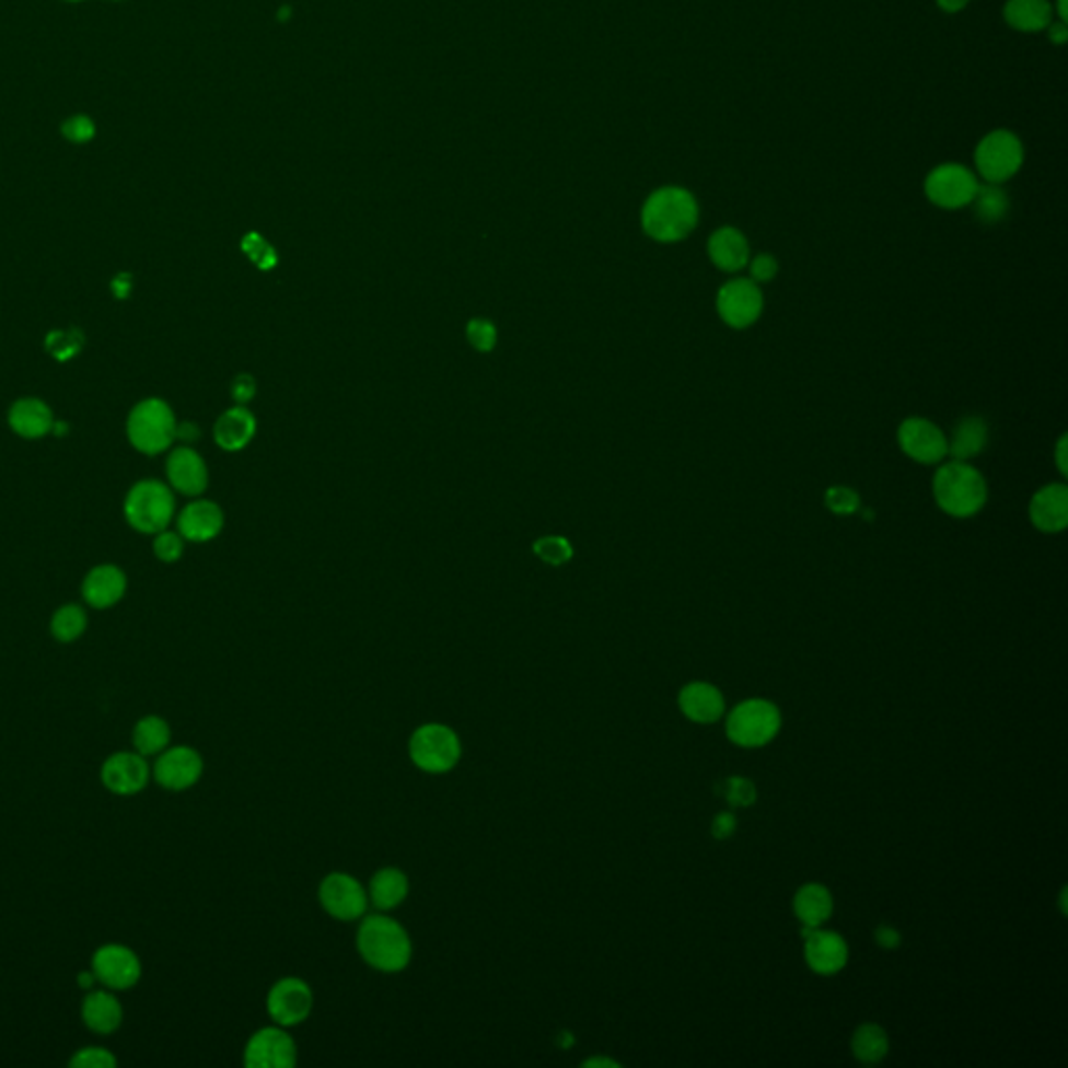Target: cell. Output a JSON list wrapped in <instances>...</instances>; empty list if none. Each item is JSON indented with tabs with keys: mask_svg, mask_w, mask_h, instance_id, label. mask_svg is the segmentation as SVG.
<instances>
[{
	"mask_svg": "<svg viewBox=\"0 0 1068 1068\" xmlns=\"http://www.w3.org/2000/svg\"><path fill=\"white\" fill-rule=\"evenodd\" d=\"M69 2H80V0H69Z\"/></svg>",
	"mask_w": 1068,
	"mask_h": 1068,
	"instance_id": "57",
	"label": "cell"
},
{
	"mask_svg": "<svg viewBox=\"0 0 1068 1068\" xmlns=\"http://www.w3.org/2000/svg\"><path fill=\"white\" fill-rule=\"evenodd\" d=\"M130 741L138 754L156 757L172 743V724L159 713H147L136 720Z\"/></svg>",
	"mask_w": 1068,
	"mask_h": 1068,
	"instance_id": "30",
	"label": "cell"
},
{
	"mask_svg": "<svg viewBox=\"0 0 1068 1068\" xmlns=\"http://www.w3.org/2000/svg\"><path fill=\"white\" fill-rule=\"evenodd\" d=\"M90 968L98 985L112 991H128L142 980V960L138 952L119 941L98 945L90 956Z\"/></svg>",
	"mask_w": 1068,
	"mask_h": 1068,
	"instance_id": "8",
	"label": "cell"
},
{
	"mask_svg": "<svg viewBox=\"0 0 1068 1068\" xmlns=\"http://www.w3.org/2000/svg\"><path fill=\"white\" fill-rule=\"evenodd\" d=\"M248 1068H292L297 1065V1044L280 1026H266L251 1035L245 1047Z\"/></svg>",
	"mask_w": 1068,
	"mask_h": 1068,
	"instance_id": "17",
	"label": "cell"
},
{
	"mask_svg": "<svg viewBox=\"0 0 1068 1068\" xmlns=\"http://www.w3.org/2000/svg\"><path fill=\"white\" fill-rule=\"evenodd\" d=\"M977 188L979 182L975 174L957 163L934 167L925 182L927 197L941 209H960L971 205L977 195Z\"/></svg>",
	"mask_w": 1068,
	"mask_h": 1068,
	"instance_id": "13",
	"label": "cell"
},
{
	"mask_svg": "<svg viewBox=\"0 0 1068 1068\" xmlns=\"http://www.w3.org/2000/svg\"><path fill=\"white\" fill-rule=\"evenodd\" d=\"M176 428L178 422L174 409L156 397L134 405L126 423L128 441L144 455H159L167 451L176 441Z\"/></svg>",
	"mask_w": 1068,
	"mask_h": 1068,
	"instance_id": "4",
	"label": "cell"
},
{
	"mask_svg": "<svg viewBox=\"0 0 1068 1068\" xmlns=\"http://www.w3.org/2000/svg\"><path fill=\"white\" fill-rule=\"evenodd\" d=\"M67 1065L71 1068H115L119 1060L109 1047L86 1046L76 1049Z\"/></svg>",
	"mask_w": 1068,
	"mask_h": 1068,
	"instance_id": "38",
	"label": "cell"
},
{
	"mask_svg": "<svg viewBox=\"0 0 1068 1068\" xmlns=\"http://www.w3.org/2000/svg\"><path fill=\"white\" fill-rule=\"evenodd\" d=\"M780 729L779 708L766 699H747L727 720L729 739L741 747H759L773 741Z\"/></svg>",
	"mask_w": 1068,
	"mask_h": 1068,
	"instance_id": "7",
	"label": "cell"
},
{
	"mask_svg": "<svg viewBox=\"0 0 1068 1068\" xmlns=\"http://www.w3.org/2000/svg\"><path fill=\"white\" fill-rule=\"evenodd\" d=\"M874 939L881 948L885 950H895L899 943H902V934L897 933L893 927L890 925H881L877 931H874Z\"/></svg>",
	"mask_w": 1068,
	"mask_h": 1068,
	"instance_id": "48",
	"label": "cell"
},
{
	"mask_svg": "<svg viewBox=\"0 0 1068 1068\" xmlns=\"http://www.w3.org/2000/svg\"><path fill=\"white\" fill-rule=\"evenodd\" d=\"M975 163L985 182L1001 184L1021 170L1023 144L1008 130L987 134L975 151Z\"/></svg>",
	"mask_w": 1068,
	"mask_h": 1068,
	"instance_id": "9",
	"label": "cell"
},
{
	"mask_svg": "<svg viewBox=\"0 0 1068 1068\" xmlns=\"http://www.w3.org/2000/svg\"><path fill=\"white\" fill-rule=\"evenodd\" d=\"M975 207V216L983 223H998L1010 211V199L998 184H985L977 188V195L971 202Z\"/></svg>",
	"mask_w": 1068,
	"mask_h": 1068,
	"instance_id": "35",
	"label": "cell"
},
{
	"mask_svg": "<svg viewBox=\"0 0 1068 1068\" xmlns=\"http://www.w3.org/2000/svg\"><path fill=\"white\" fill-rule=\"evenodd\" d=\"M407 893H409V881L405 872L399 868L388 867L382 868L372 877L368 899L374 904V908H379L380 913H388L399 908Z\"/></svg>",
	"mask_w": 1068,
	"mask_h": 1068,
	"instance_id": "29",
	"label": "cell"
},
{
	"mask_svg": "<svg viewBox=\"0 0 1068 1068\" xmlns=\"http://www.w3.org/2000/svg\"><path fill=\"white\" fill-rule=\"evenodd\" d=\"M747 267H750V280H754L756 285L773 282L779 274V262L768 253H762V255H756L754 259H750Z\"/></svg>",
	"mask_w": 1068,
	"mask_h": 1068,
	"instance_id": "44",
	"label": "cell"
},
{
	"mask_svg": "<svg viewBox=\"0 0 1068 1068\" xmlns=\"http://www.w3.org/2000/svg\"><path fill=\"white\" fill-rule=\"evenodd\" d=\"M716 310L727 326L745 330L759 320L764 310V294L754 280L733 278L718 290Z\"/></svg>",
	"mask_w": 1068,
	"mask_h": 1068,
	"instance_id": "11",
	"label": "cell"
},
{
	"mask_svg": "<svg viewBox=\"0 0 1068 1068\" xmlns=\"http://www.w3.org/2000/svg\"><path fill=\"white\" fill-rule=\"evenodd\" d=\"M793 910L803 927H821L833 914V895L824 885L808 883L796 893Z\"/></svg>",
	"mask_w": 1068,
	"mask_h": 1068,
	"instance_id": "31",
	"label": "cell"
},
{
	"mask_svg": "<svg viewBox=\"0 0 1068 1068\" xmlns=\"http://www.w3.org/2000/svg\"><path fill=\"white\" fill-rule=\"evenodd\" d=\"M320 904L336 920H357L368 910V891L351 874L333 872L328 874L320 891Z\"/></svg>",
	"mask_w": 1068,
	"mask_h": 1068,
	"instance_id": "15",
	"label": "cell"
},
{
	"mask_svg": "<svg viewBox=\"0 0 1068 1068\" xmlns=\"http://www.w3.org/2000/svg\"><path fill=\"white\" fill-rule=\"evenodd\" d=\"M153 552H155L159 561L174 564V561H178L179 557L184 556V536L165 529V531L155 534Z\"/></svg>",
	"mask_w": 1068,
	"mask_h": 1068,
	"instance_id": "40",
	"label": "cell"
},
{
	"mask_svg": "<svg viewBox=\"0 0 1068 1068\" xmlns=\"http://www.w3.org/2000/svg\"><path fill=\"white\" fill-rule=\"evenodd\" d=\"M1031 524L1042 533L1054 534L1065 531L1068 524L1067 485L1052 483L1037 490L1029 503Z\"/></svg>",
	"mask_w": 1068,
	"mask_h": 1068,
	"instance_id": "20",
	"label": "cell"
},
{
	"mask_svg": "<svg viewBox=\"0 0 1068 1068\" xmlns=\"http://www.w3.org/2000/svg\"><path fill=\"white\" fill-rule=\"evenodd\" d=\"M1047 32H1049V40L1052 43H1058V45H1063L1068 38V30L1065 22L1049 23L1047 25Z\"/></svg>",
	"mask_w": 1068,
	"mask_h": 1068,
	"instance_id": "52",
	"label": "cell"
},
{
	"mask_svg": "<svg viewBox=\"0 0 1068 1068\" xmlns=\"http://www.w3.org/2000/svg\"><path fill=\"white\" fill-rule=\"evenodd\" d=\"M124 513L134 531L156 534L165 531L176 515V497L170 485L147 478L136 483L124 503Z\"/></svg>",
	"mask_w": 1068,
	"mask_h": 1068,
	"instance_id": "5",
	"label": "cell"
},
{
	"mask_svg": "<svg viewBox=\"0 0 1068 1068\" xmlns=\"http://www.w3.org/2000/svg\"><path fill=\"white\" fill-rule=\"evenodd\" d=\"M76 985L82 991H90V989H94L98 985V980H96V975L92 973V968H82V971L76 973Z\"/></svg>",
	"mask_w": 1068,
	"mask_h": 1068,
	"instance_id": "50",
	"label": "cell"
},
{
	"mask_svg": "<svg viewBox=\"0 0 1068 1068\" xmlns=\"http://www.w3.org/2000/svg\"><path fill=\"white\" fill-rule=\"evenodd\" d=\"M716 791L734 808H745L756 803V785L745 777H729L718 782Z\"/></svg>",
	"mask_w": 1068,
	"mask_h": 1068,
	"instance_id": "36",
	"label": "cell"
},
{
	"mask_svg": "<svg viewBox=\"0 0 1068 1068\" xmlns=\"http://www.w3.org/2000/svg\"><path fill=\"white\" fill-rule=\"evenodd\" d=\"M899 449L918 464L934 466L948 457V437L927 418H908L897 428Z\"/></svg>",
	"mask_w": 1068,
	"mask_h": 1068,
	"instance_id": "14",
	"label": "cell"
},
{
	"mask_svg": "<svg viewBox=\"0 0 1068 1068\" xmlns=\"http://www.w3.org/2000/svg\"><path fill=\"white\" fill-rule=\"evenodd\" d=\"M971 0H937V4L948 11V13H956L960 9H964Z\"/></svg>",
	"mask_w": 1068,
	"mask_h": 1068,
	"instance_id": "53",
	"label": "cell"
},
{
	"mask_svg": "<svg viewBox=\"0 0 1068 1068\" xmlns=\"http://www.w3.org/2000/svg\"><path fill=\"white\" fill-rule=\"evenodd\" d=\"M113 289H115V294L126 297V294H128V290H130V278H126V276H117V278H115V282H113Z\"/></svg>",
	"mask_w": 1068,
	"mask_h": 1068,
	"instance_id": "54",
	"label": "cell"
},
{
	"mask_svg": "<svg viewBox=\"0 0 1068 1068\" xmlns=\"http://www.w3.org/2000/svg\"><path fill=\"white\" fill-rule=\"evenodd\" d=\"M1058 15L1060 22H1067V0H1058Z\"/></svg>",
	"mask_w": 1068,
	"mask_h": 1068,
	"instance_id": "56",
	"label": "cell"
},
{
	"mask_svg": "<svg viewBox=\"0 0 1068 1068\" xmlns=\"http://www.w3.org/2000/svg\"><path fill=\"white\" fill-rule=\"evenodd\" d=\"M708 255L718 269L733 274L750 264V245L747 239L736 228L724 225L718 228L710 236Z\"/></svg>",
	"mask_w": 1068,
	"mask_h": 1068,
	"instance_id": "24",
	"label": "cell"
},
{
	"mask_svg": "<svg viewBox=\"0 0 1068 1068\" xmlns=\"http://www.w3.org/2000/svg\"><path fill=\"white\" fill-rule=\"evenodd\" d=\"M851 1052L864 1065L881 1063L890 1052V1040L885 1029L872 1023L858 1026L851 1037Z\"/></svg>",
	"mask_w": 1068,
	"mask_h": 1068,
	"instance_id": "34",
	"label": "cell"
},
{
	"mask_svg": "<svg viewBox=\"0 0 1068 1068\" xmlns=\"http://www.w3.org/2000/svg\"><path fill=\"white\" fill-rule=\"evenodd\" d=\"M267 1014L280 1026L301 1024L313 1008V994L305 980L297 977L280 979L267 994Z\"/></svg>",
	"mask_w": 1068,
	"mask_h": 1068,
	"instance_id": "16",
	"label": "cell"
},
{
	"mask_svg": "<svg viewBox=\"0 0 1068 1068\" xmlns=\"http://www.w3.org/2000/svg\"><path fill=\"white\" fill-rule=\"evenodd\" d=\"M409 757L428 775H445L462 757V741L446 724H422L409 739Z\"/></svg>",
	"mask_w": 1068,
	"mask_h": 1068,
	"instance_id": "6",
	"label": "cell"
},
{
	"mask_svg": "<svg viewBox=\"0 0 1068 1068\" xmlns=\"http://www.w3.org/2000/svg\"><path fill=\"white\" fill-rule=\"evenodd\" d=\"M989 441V428L979 416H966L954 426L948 439V455L956 462H968L977 457Z\"/></svg>",
	"mask_w": 1068,
	"mask_h": 1068,
	"instance_id": "28",
	"label": "cell"
},
{
	"mask_svg": "<svg viewBox=\"0 0 1068 1068\" xmlns=\"http://www.w3.org/2000/svg\"><path fill=\"white\" fill-rule=\"evenodd\" d=\"M824 503L831 512L837 513V515H849V513L858 512L860 495L854 489H847V487H833V489L826 490Z\"/></svg>",
	"mask_w": 1068,
	"mask_h": 1068,
	"instance_id": "41",
	"label": "cell"
},
{
	"mask_svg": "<svg viewBox=\"0 0 1068 1068\" xmlns=\"http://www.w3.org/2000/svg\"><path fill=\"white\" fill-rule=\"evenodd\" d=\"M933 497L941 512L957 520L973 518L987 503V483L977 467L952 460L937 469Z\"/></svg>",
	"mask_w": 1068,
	"mask_h": 1068,
	"instance_id": "3",
	"label": "cell"
},
{
	"mask_svg": "<svg viewBox=\"0 0 1068 1068\" xmlns=\"http://www.w3.org/2000/svg\"><path fill=\"white\" fill-rule=\"evenodd\" d=\"M98 779L103 789L109 791L115 798H134L149 787V782L153 779V770L147 757L138 754L136 750L134 752L119 750L103 759Z\"/></svg>",
	"mask_w": 1068,
	"mask_h": 1068,
	"instance_id": "10",
	"label": "cell"
},
{
	"mask_svg": "<svg viewBox=\"0 0 1068 1068\" xmlns=\"http://www.w3.org/2000/svg\"><path fill=\"white\" fill-rule=\"evenodd\" d=\"M128 591V579L121 568L103 564L92 568L82 582V597L94 610H109L124 600Z\"/></svg>",
	"mask_w": 1068,
	"mask_h": 1068,
	"instance_id": "22",
	"label": "cell"
},
{
	"mask_svg": "<svg viewBox=\"0 0 1068 1068\" xmlns=\"http://www.w3.org/2000/svg\"><path fill=\"white\" fill-rule=\"evenodd\" d=\"M467 340L469 345L476 349V351H483V353H489L495 349L497 345V328L492 326V322L489 320H483V317H476L467 324Z\"/></svg>",
	"mask_w": 1068,
	"mask_h": 1068,
	"instance_id": "39",
	"label": "cell"
},
{
	"mask_svg": "<svg viewBox=\"0 0 1068 1068\" xmlns=\"http://www.w3.org/2000/svg\"><path fill=\"white\" fill-rule=\"evenodd\" d=\"M153 779L165 791L182 793L193 789L205 773L202 756L190 745H174L163 750L153 764Z\"/></svg>",
	"mask_w": 1068,
	"mask_h": 1068,
	"instance_id": "12",
	"label": "cell"
},
{
	"mask_svg": "<svg viewBox=\"0 0 1068 1068\" xmlns=\"http://www.w3.org/2000/svg\"><path fill=\"white\" fill-rule=\"evenodd\" d=\"M357 950L380 973H400L411 960V939L395 918L372 914L359 925Z\"/></svg>",
	"mask_w": 1068,
	"mask_h": 1068,
	"instance_id": "2",
	"label": "cell"
},
{
	"mask_svg": "<svg viewBox=\"0 0 1068 1068\" xmlns=\"http://www.w3.org/2000/svg\"><path fill=\"white\" fill-rule=\"evenodd\" d=\"M1003 18L1019 32H1040L1052 23V7L1047 0H1008Z\"/></svg>",
	"mask_w": 1068,
	"mask_h": 1068,
	"instance_id": "32",
	"label": "cell"
},
{
	"mask_svg": "<svg viewBox=\"0 0 1068 1068\" xmlns=\"http://www.w3.org/2000/svg\"><path fill=\"white\" fill-rule=\"evenodd\" d=\"M86 628H89V614L78 603L61 605L50 618V635L57 643H63V646L76 643L78 639H82Z\"/></svg>",
	"mask_w": 1068,
	"mask_h": 1068,
	"instance_id": "33",
	"label": "cell"
},
{
	"mask_svg": "<svg viewBox=\"0 0 1068 1068\" xmlns=\"http://www.w3.org/2000/svg\"><path fill=\"white\" fill-rule=\"evenodd\" d=\"M243 246H245L248 257H251V259H253L257 266L262 267V269H271V267L276 266V262H278V259H276V253L271 251V246L267 245L264 239H259V236L251 234L248 239H245Z\"/></svg>",
	"mask_w": 1068,
	"mask_h": 1068,
	"instance_id": "45",
	"label": "cell"
},
{
	"mask_svg": "<svg viewBox=\"0 0 1068 1068\" xmlns=\"http://www.w3.org/2000/svg\"><path fill=\"white\" fill-rule=\"evenodd\" d=\"M222 508L213 501L199 499L188 503L178 515V533L184 541L190 543H207L222 533Z\"/></svg>",
	"mask_w": 1068,
	"mask_h": 1068,
	"instance_id": "23",
	"label": "cell"
},
{
	"mask_svg": "<svg viewBox=\"0 0 1068 1068\" xmlns=\"http://www.w3.org/2000/svg\"><path fill=\"white\" fill-rule=\"evenodd\" d=\"M255 430H257L255 416L246 407L239 405L223 411L213 428V437L223 451H241L253 441Z\"/></svg>",
	"mask_w": 1068,
	"mask_h": 1068,
	"instance_id": "27",
	"label": "cell"
},
{
	"mask_svg": "<svg viewBox=\"0 0 1068 1068\" xmlns=\"http://www.w3.org/2000/svg\"><path fill=\"white\" fill-rule=\"evenodd\" d=\"M255 391H257V384H255L253 376H248V374H241V376H236V380L232 382V397H234L236 403H241V405H245V403L253 399L255 397Z\"/></svg>",
	"mask_w": 1068,
	"mask_h": 1068,
	"instance_id": "46",
	"label": "cell"
},
{
	"mask_svg": "<svg viewBox=\"0 0 1068 1068\" xmlns=\"http://www.w3.org/2000/svg\"><path fill=\"white\" fill-rule=\"evenodd\" d=\"M82 338L78 333H53L46 338V347L59 361H66L82 349Z\"/></svg>",
	"mask_w": 1068,
	"mask_h": 1068,
	"instance_id": "42",
	"label": "cell"
},
{
	"mask_svg": "<svg viewBox=\"0 0 1068 1068\" xmlns=\"http://www.w3.org/2000/svg\"><path fill=\"white\" fill-rule=\"evenodd\" d=\"M199 434L200 430L197 423H178V428H176V439L184 441V443H193V441H197V439H199Z\"/></svg>",
	"mask_w": 1068,
	"mask_h": 1068,
	"instance_id": "49",
	"label": "cell"
},
{
	"mask_svg": "<svg viewBox=\"0 0 1068 1068\" xmlns=\"http://www.w3.org/2000/svg\"><path fill=\"white\" fill-rule=\"evenodd\" d=\"M736 831V819L731 812H722L713 819L712 835L716 839H729Z\"/></svg>",
	"mask_w": 1068,
	"mask_h": 1068,
	"instance_id": "47",
	"label": "cell"
},
{
	"mask_svg": "<svg viewBox=\"0 0 1068 1068\" xmlns=\"http://www.w3.org/2000/svg\"><path fill=\"white\" fill-rule=\"evenodd\" d=\"M1054 457H1056V466H1058V472L1063 476H1067V437H1060L1058 445H1056V451H1054Z\"/></svg>",
	"mask_w": 1068,
	"mask_h": 1068,
	"instance_id": "51",
	"label": "cell"
},
{
	"mask_svg": "<svg viewBox=\"0 0 1068 1068\" xmlns=\"http://www.w3.org/2000/svg\"><path fill=\"white\" fill-rule=\"evenodd\" d=\"M584 1067H618V1063L607 1060V1058H591L584 1063Z\"/></svg>",
	"mask_w": 1068,
	"mask_h": 1068,
	"instance_id": "55",
	"label": "cell"
},
{
	"mask_svg": "<svg viewBox=\"0 0 1068 1068\" xmlns=\"http://www.w3.org/2000/svg\"><path fill=\"white\" fill-rule=\"evenodd\" d=\"M82 1023L96 1035H113L124 1024V1006L112 989H90L80 1008Z\"/></svg>",
	"mask_w": 1068,
	"mask_h": 1068,
	"instance_id": "21",
	"label": "cell"
},
{
	"mask_svg": "<svg viewBox=\"0 0 1068 1068\" xmlns=\"http://www.w3.org/2000/svg\"><path fill=\"white\" fill-rule=\"evenodd\" d=\"M683 713L699 724H712L724 712V697L710 683H690L678 695Z\"/></svg>",
	"mask_w": 1068,
	"mask_h": 1068,
	"instance_id": "26",
	"label": "cell"
},
{
	"mask_svg": "<svg viewBox=\"0 0 1068 1068\" xmlns=\"http://www.w3.org/2000/svg\"><path fill=\"white\" fill-rule=\"evenodd\" d=\"M53 411L45 400L25 397L9 409V426L22 439H43L53 432Z\"/></svg>",
	"mask_w": 1068,
	"mask_h": 1068,
	"instance_id": "25",
	"label": "cell"
},
{
	"mask_svg": "<svg viewBox=\"0 0 1068 1068\" xmlns=\"http://www.w3.org/2000/svg\"><path fill=\"white\" fill-rule=\"evenodd\" d=\"M167 483L172 490L186 497H199L209 485V472L199 453L193 446L174 449L165 464Z\"/></svg>",
	"mask_w": 1068,
	"mask_h": 1068,
	"instance_id": "18",
	"label": "cell"
},
{
	"mask_svg": "<svg viewBox=\"0 0 1068 1068\" xmlns=\"http://www.w3.org/2000/svg\"><path fill=\"white\" fill-rule=\"evenodd\" d=\"M801 937L805 939V960L810 968L819 975H835L847 962V943L844 937L821 927H803Z\"/></svg>",
	"mask_w": 1068,
	"mask_h": 1068,
	"instance_id": "19",
	"label": "cell"
},
{
	"mask_svg": "<svg viewBox=\"0 0 1068 1068\" xmlns=\"http://www.w3.org/2000/svg\"><path fill=\"white\" fill-rule=\"evenodd\" d=\"M61 134L66 136L69 142L84 144V142H90L96 136V126H94V121L90 119L89 115H73V117H69V119L63 121Z\"/></svg>",
	"mask_w": 1068,
	"mask_h": 1068,
	"instance_id": "43",
	"label": "cell"
},
{
	"mask_svg": "<svg viewBox=\"0 0 1068 1068\" xmlns=\"http://www.w3.org/2000/svg\"><path fill=\"white\" fill-rule=\"evenodd\" d=\"M534 554L538 556V559H543L545 564H549V566L568 564L572 559V556H574L572 545L564 536H543V538H538L534 543Z\"/></svg>",
	"mask_w": 1068,
	"mask_h": 1068,
	"instance_id": "37",
	"label": "cell"
},
{
	"mask_svg": "<svg viewBox=\"0 0 1068 1068\" xmlns=\"http://www.w3.org/2000/svg\"><path fill=\"white\" fill-rule=\"evenodd\" d=\"M699 220L697 200L689 190L666 186L655 190L643 205L641 223L655 243H678L687 239Z\"/></svg>",
	"mask_w": 1068,
	"mask_h": 1068,
	"instance_id": "1",
	"label": "cell"
}]
</instances>
